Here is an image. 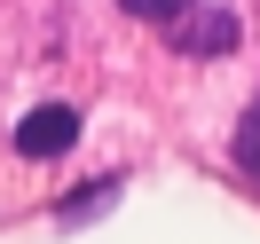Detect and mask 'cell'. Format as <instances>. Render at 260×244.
<instances>
[{"instance_id":"cell-2","label":"cell","mask_w":260,"mask_h":244,"mask_svg":"<svg viewBox=\"0 0 260 244\" xmlns=\"http://www.w3.org/2000/svg\"><path fill=\"white\" fill-rule=\"evenodd\" d=\"M174 48L181 55H221V48H237V16H221V8L197 16V8H189V16L174 24Z\"/></svg>"},{"instance_id":"cell-3","label":"cell","mask_w":260,"mask_h":244,"mask_svg":"<svg viewBox=\"0 0 260 244\" xmlns=\"http://www.w3.org/2000/svg\"><path fill=\"white\" fill-rule=\"evenodd\" d=\"M118 8H126V16H142V24H166V32H174L197 0H118Z\"/></svg>"},{"instance_id":"cell-4","label":"cell","mask_w":260,"mask_h":244,"mask_svg":"<svg viewBox=\"0 0 260 244\" xmlns=\"http://www.w3.org/2000/svg\"><path fill=\"white\" fill-rule=\"evenodd\" d=\"M237 165H244V173H260V102L244 111V126H237Z\"/></svg>"},{"instance_id":"cell-1","label":"cell","mask_w":260,"mask_h":244,"mask_svg":"<svg viewBox=\"0 0 260 244\" xmlns=\"http://www.w3.org/2000/svg\"><path fill=\"white\" fill-rule=\"evenodd\" d=\"M71 142H79V111L71 102H40V111L16 118V150L24 158H63Z\"/></svg>"}]
</instances>
